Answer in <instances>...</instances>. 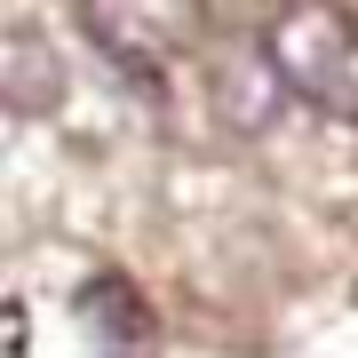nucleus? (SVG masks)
<instances>
[{"instance_id": "f257e3e1", "label": "nucleus", "mask_w": 358, "mask_h": 358, "mask_svg": "<svg viewBox=\"0 0 358 358\" xmlns=\"http://www.w3.org/2000/svg\"><path fill=\"white\" fill-rule=\"evenodd\" d=\"M263 40L287 72V96H303L319 120H358V16L343 0H279Z\"/></svg>"}, {"instance_id": "f03ea898", "label": "nucleus", "mask_w": 358, "mask_h": 358, "mask_svg": "<svg viewBox=\"0 0 358 358\" xmlns=\"http://www.w3.org/2000/svg\"><path fill=\"white\" fill-rule=\"evenodd\" d=\"M80 32L128 80H167L207 32V0H80Z\"/></svg>"}, {"instance_id": "7ed1b4c3", "label": "nucleus", "mask_w": 358, "mask_h": 358, "mask_svg": "<svg viewBox=\"0 0 358 358\" xmlns=\"http://www.w3.org/2000/svg\"><path fill=\"white\" fill-rule=\"evenodd\" d=\"M279 96H287V72H279V56H271V40L223 48V64H215V112H223L231 136H263L271 120H279Z\"/></svg>"}, {"instance_id": "20e7f679", "label": "nucleus", "mask_w": 358, "mask_h": 358, "mask_svg": "<svg viewBox=\"0 0 358 358\" xmlns=\"http://www.w3.org/2000/svg\"><path fill=\"white\" fill-rule=\"evenodd\" d=\"M0 88H8V112H48V103H64V56L48 48V40H40L32 24H16L8 32V48H0Z\"/></svg>"}, {"instance_id": "39448f33", "label": "nucleus", "mask_w": 358, "mask_h": 358, "mask_svg": "<svg viewBox=\"0 0 358 358\" xmlns=\"http://www.w3.org/2000/svg\"><path fill=\"white\" fill-rule=\"evenodd\" d=\"M80 319H88V334L103 350H152V303L120 279V271H96L88 287H80Z\"/></svg>"}]
</instances>
